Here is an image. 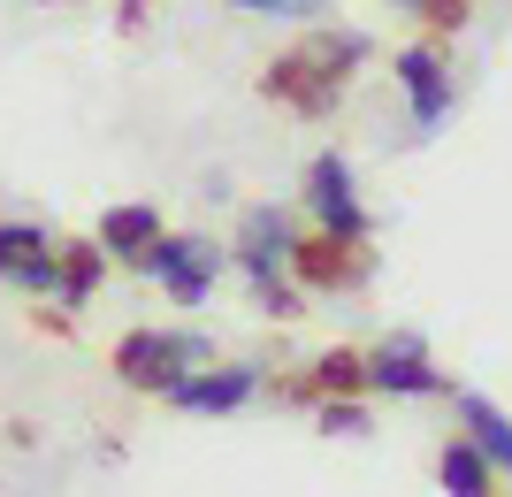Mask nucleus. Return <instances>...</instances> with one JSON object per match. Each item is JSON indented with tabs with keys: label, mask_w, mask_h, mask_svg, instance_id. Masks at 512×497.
I'll use <instances>...</instances> for the list:
<instances>
[{
	"label": "nucleus",
	"mask_w": 512,
	"mask_h": 497,
	"mask_svg": "<svg viewBox=\"0 0 512 497\" xmlns=\"http://www.w3.org/2000/svg\"><path fill=\"white\" fill-rule=\"evenodd\" d=\"M367 62H375V39H367V31H306L299 46H283L276 62L260 69V100H276V108L321 123V115L344 108V92H352V77H360Z\"/></svg>",
	"instance_id": "1"
},
{
	"label": "nucleus",
	"mask_w": 512,
	"mask_h": 497,
	"mask_svg": "<svg viewBox=\"0 0 512 497\" xmlns=\"http://www.w3.org/2000/svg\"><path fill=\"white\" fill-rule=\"evenodd\" d=\"M207 360H214V345L199 329H130V337H115V352H107L115 383L146 390V398H169V390L192 368H207Z\"/></svg>",
	"instance_id": "2"
},
{
	"label": "nucleus",
	"mask_w": 512,
	"mask_h": 497,
	"mask_svg": "<svg viewBox=\"0 0 512 497\" xmlns=\"http://www.w3.org/2000/svg\"><path fill=\"white\" fill-rule=\"evenodd\" d=\"M291 276H299V291L352 299V291L375 283V245H367V238H329V230H299V245H291Z\"/></svg>",
	"instance_id": "3"
},
{
	"label": "nucleus",
	"mask_w": 512,
	"mask_h": 497,
	"mask_svg": "<svg viewBox=\"0 0 512 497\" xmlns=\"http://www.w3.org/2000/svg\"><path fill=\"white\" fill-rule=\"evenodd\" d=\"M367 390L375 398H451V375L413 329H390L383 345H367Z\"/></svg>",
	"instance_id": "4"
},
{
	"label": "nucleus",
	"mask_w": 512,
	"mask_h": 497,
	"mask_svg": "<svg viewBox=\"0 0 512 497\" xmlns=\"http://www.w3.org/2000/svg\"><path fill=\"white\" fill-rule=\"evenodd\" d=\"M390 77H398V92H406V115H413V130H436L451 115V100H459V77H451V62H444V39H413V46H398L390 54Z\"/></svg>",
	"instance_id": "5"
},
{
	"label": "nucleus",
	"mask_w": 512,
	"mask_h": 497,
	"mask_svg": "<svg viewBox=\"0 0 512 497\" xmlns=\"http://www.w3.org/2000/svg\"><path fill=\"white\" fill-rule=\"evenodd\" d=\"M306 215L329 238H375V215L360 207V184H352V161L344 153H314L306 161Z\"/></svg>",
	"instance_id": "6"
},
{
	"label": "nucleus",
	"mask_w": 512,
	"mask_h": 497,
	"mask_svg": "<svg viewBox=\"0 0 512 497\" xmlns=\"http://www.w3.org/2000/svg\"><path fill=\"white\" fill-rule=\"evenodd\" d=\"M146 276L161 283L176 306H199L214 291V276H222V245L214 238H161L153 260H146Z\"/></svg>",
	"instance_id": "7"
},
{
	"label": "nucleus",
	"mask_w": 512,
	"mask_h": 497,
	"mask_svg": "<svg viewBox=\"0 0 512 497\" xmlns=\"http://www.w3.org/2000/svg\"><path fill=\"white\" fill-rule=\"evenodd\" d=\"M0 283L54 291V283H62V238L39 230V222H0Z\"/></svg>",
	"instance_id": "8"
},
{
	"label": "nucleus",
	"mask_w": 512,
	"mask_h": 497,
	"mask_svg": "<svg viewBox=\"0 0 512 497\" xmlns=\"http://www.w3.org/2000/svg\"><path fill=\"white\" fill-rule=\"evenodd\" d=\"M260 398V360H230V368H192L184 383L169 390V406L176 413H237V406H253Z\"/></svg>",
	"instance_id": "9"
},
{
	"label": "nucleus",
	"mask_w": 512,
	"mask_h": 497,
	"mask_svg": "<svg viewBox=\"0 0 512 497\" xmlns=\"http://www.w3.org/2000/svg\"><path fill=\"white\" fill-rule=\"evenodd\" d=\"M161 238H169V222H161V207H146V199H123V207L100 215V245H107V260H123V268H146Z\"/></svg>",
	"instance_id": "10"
},
{
	"label": "nucleus",
	"mask_w": 512,
	"mask_h": 497,
	"mask_svg": "<svg viewBox=\"0 0 512 497\" xmlns=\"http://www.w3.org/2000/svg\"><path fill=\"white\" fill-rule=\"evenodd\" d=\"M451 413H459V436H474L482 459L512 482V413L497 398H482V390H459V383H451Z\"/></svg>",
	"instance_id": "11"
},
{
	"label": "nucleus",
	"mask_w": 512,
	"mask_h": 497,
	"mask_svg": "<svg viewBox=\"0 0 512 497\" xmlns=\"http://www.w3.org/2000/svg\"><path fill=\"white\" fill-rule=\"evenodd\" d=\"M283 398H299V406H314V398H367V352L360 345H329L299 383H283Z\"/></svg>",
	"instance_id": "12"
},
{
	"label": "nucleus",
	"mask_w": 512,
	"mask_h": 497,
	"mask_svg": "<svg viewBox=\"0 0 512 497\" xmlns=\"http://www.w3.org/2000/svg\"><path fill=\"white\" fill-rule=\"evenodd\" d=\"M436 490L444 497H505V475L482 459L474 436H444V452H436Z\"/></svg>",
	"instance_id": "13"
},
{
	"label": "nucleus",
	"mask_w": 512,
	"mask_h": 497,
	"mask_svg": "<svg viewBox=\"0 0 512 497\" xmlns=\"http://www.w3.org/2000/svg\"><path fill=\"white\" fill-rule=\"evenodd\" d=\"M100 276H107V245H62V283H54V299L77 314V306H92Z\"/></svg>",
	"instance_id": "14"
},
{
	"label": "nucleus",
	"mask_w": 512,
	"mask_h": 497,
	"mask_svg": "<svg viewBox=\"0 0 512 497\" xmlns=\"http://www.w3.org/2000/svg\"><path fill=\"white\" fill-rule=\"evenodd\" d=\"M406 16L421 23L428 39H459V31L474 23V0H406Z\"/></svg>",
	"instance_id": "15"
},
{
	"label": "nucleus",
	"mask_w": 512,
	"mask_h": 497,
	"mask_svg": "<svg viewBox=\"0 0 512 497\" xmlns=\"http://www.w3.org/2000/svg\"><path fill=\"white\" fill-rule=\"evenodd\" d=\"M314 421H321V436H367L360 398H314Z\"/></svg>",
	"instance_id": "16"
},
{
	"label": "nucleus",
	"mask_w": 512,
	"mask_h": 497,
	"mask_svg": "<svg viewBox=\"0 0 512 497\" xmlns=\"http://www.w3.org/2000/svg\"><path fill=\"white\" fill-rule=\"evenodd\" d=\"M230 8H245V16H291V23L329 16V0H230Z\"/></svg>",
	"instance_id": "17"
},
{
	"label": "nucleus",
	"mask_w": 512,
	"mask_h": 497,
	"mask_svg": "<svg viewBox=\"0 0 512 497\" xmlns=\"http://www.w3.org/2000/svg\"><path fill=\"white\" fill-rule=\"evenodd\" d=\"M146 8H153V0H123V16H115V23H123V31H138V23H146Z\"/></svg>",
	"instance_id": "18"
},
{
	"label": "nucleus",
	"mask_w": 512,
	"mask_h": 497,
	"mask_svg": "<svg viewBox=\"0 0 512 497\" xmlns=\"http://www.w3.org/2000/svg\"><path fill=\"white\" fill-rule=\"evenodd\" d=\"M46 8H69V0H46Z\"/></svg>",
	"instance_id": "19"
},
{
	"label": "nucleus",
	"mask_w": 512,
	"mask_h": 497,
	"mask_svg": "<svg viewBox=\"0 0 512 497\" xmlns=\"http://www.w3.org/2000/svg\"><path fill=\"white\" fill-rule=\"evenodd\" d=\"M390 8H406V0H390Z\"/></svg>",
	"instance_id": "20"
}]
</instances>
